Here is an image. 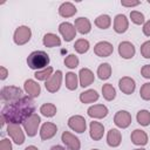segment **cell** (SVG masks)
Here are the masks:
<instances>
[{
    "label": "cell",
    "mask_w": 150,
    "mask_h": 150,
    "mask_svg": "<svg viewBox=\"0 0 150 150\" xmlns=\"http://www.w3.org/2000/svg\"><path fill=\"white\" fill-rule=\"evenodd\" d=\"M141 74L144 79H150V64H144L141 69Z\"/></svg>",
    "instance_id": "40"
},
{
    "label": "cell",
    "mask_w": 150,
    "mask_h": 150,
    "mask_svg": "<svg viewBox=\"0 0 150 150\" xmlns=\"http://www.w3.org/2000/svg\"><path fill=\"white\" fill-rule=\"evenodd\" d=\"M91 150H100V149H91Z\"/></svg>",
    "instance_id": "47"
},
{
    "label": "cell",
    "mask_w": 150,
    "mask_h": 150,
    "mask_svg": "<svg viewBox=\"0 0 150 150\" xmlns=\"http://www.w3.org/2000/svg\"><path fill=\"white\" fill-rule=\"evenodd\" d=\"M129 27V20L124 14H117L114 19V30L117 34L125 33Z\"/></svg>",
    "instance_id": "18"
},
{
    "label": "cell",
    "mask_w": 150,
    "mask_h": 150,
    "mask_svg": "<svg viewBox=\"0 0 150 150\" xmlns=\"http://www.w3.org/2000/svg\"><path fill=\"white\" fill-rule=\"evenodd\" d=\"M148 4H150V0H148Z\"/></svg>",
    "instance_id": "48"
},
{
    "label": "cell",
    "mask_w": 150,
    "mask_h": 150,
    "mask_svg": "<svg viewBox=\"0 0 150 150\" xmlns=\"http://www.w3.org/2000/svg\"><path fill=\"white\" fill-rule=\"evenodd\" d=\"M141 54L144 59H150V40L145 41L141 46Z\"/></svg>",
    "instance_id": "38"
},
{
    "label": "cell",
    "mask_w": 150,
    "mask_h": 150,
    "mask_svg": "<svg viewBox=\"0 0 150 150\" xmlns=\"http://www.w3.org/2000/svg\"><path fill=\"white\" fill-rule=\"evenodd\" d=\"M64 66L68 67L69 69H74L79 66V57L75 54H69L68 56L64 57Z\"/></svg>",
    "instance_id": "35"
},
{
    "label": "cell",
    "mask_w": 150,
    "mask_h": 150,
    "mask_svg": "<svg viewBox=\"0 0 150 150\" xmlns=\"http://www.w3.org/2000/svg\"><path fill=\"white\" fill-rule=\"evenodd\" d=\"M118 87H120V90L125 94V95H130L135 91V88H136V83H135V80L129 77V76H123L122 79H120L118 81Z\"/></svg>",
    "instance_id": "16"
},
{
    "label": "cell",
    "mask_w": 150,
    "mask_h": 150,
    "mask_svg": "<svg viewBox=\"0 0 150 150\" xmlns=\"http://www.w3.org/2000/svg\"><path fill=\"white\" fill-rule=\"evenodd\" d=\"M139 4H141L139 1H125V0L121 1V5L124 7H135V6H138Z\"/></svg>",
    "instance_id": "41"
},
{
    "label": "cell",
    "mask_w": 150,
    "mask_h": 150,
    "mask_svg": "<svg viewBox=\"0 0 150 150\" xmlns=\"http://www.w3.org/2000/svg\"><path fill=\"white\" fill-rule=\"evenodd\" d=\"M35 111V103L29 96H23L19 101L6 104L1 110V127L5 123L22 124Z\"/></svg>",
    "instance_id": "1"
},
{
    "label": "cell",
    "mask_w": 150,
    "mask_h": 150,
    "mask_svg": "<svg viewBox=\"0 0 150 150\" xmlns=\"http://www.w3.org/2000/svg\"><path fill=\"white\" fill-rule=\"evenodd\" d=\"M77 9L75 7V5H73L71 2H63L60 5L59 7V14L62 16V18H71L76 14Z\"/></svg>",
    "instance_id": "24"
},
{
    "label": "cell",
    "mask_w": 150,
    "mask_h": 150,
    "mask_svg": "<svg viewBox=\"0 0 150 150\" xmlns=\"http://www.w3.org/2000/svg\"><path fill=\"white\" fill-rule=\"evenodd\" d=\"M103 134H104V127H103L102 123L96 122V121L90 122V124H89V135H90L91 139L100 141L103 137Z\"/></svg>",
    "instance_id": "20"
},
{
    "label": "cell",
    "mask_w": 150,
    "mask_h": 150,
    "mask_svg": "<svg viewBox=\"0 0 150 150\" xmlns=\"http://www.w3.org/2000/svg\"><path fill=\"white\" fill-rule=\"evenodd\" d=\"M64 81H66V87L69 90H75L77 88V86H79V77L73 71H69V73L66 74Z\"/></svg>",
    "instance_id": "27"
},
{
    "label": "cell",
    "mask_w": 150,
    "mask_h": 150,
    "mask_svg": "<svg viewBox=\"0 0 150 150\" xmlns=\"http://www.w3.org/2000/svg\"><path fill=\"white\" fill-rule=\"evenodd\" d=\"M40 122H41L40 116L34 112L32 116H29V117L22 123L23 130L26 131V134H27L28 137H34V136L38 134V129H39Z\"/></svg>",
    "instance_id": "5"
},
{
    "label": "cell",
    "mask_w": 150,
    "mask_h": 150,
    "mask_svg": "<svg viewBox=\"0 0 150 150\" xmlns=\"http://www.w3.org/2000/svg\"><path fill=\"white\" fill-rule=\"evenodd\" d=\"M62 83V71L61 70H56L45 83V87L47 89V91L49 93H56Z\"/></svg>",
    "instance_id": "8"
},
{
    "label": "cell",
    "mask_w": 150,
    "mask_h": 150,
    "mask_svg": "<svg viewBox=\"0 0 150 150\" xmlns=\"http://www.w3.org/2000/svg\"><path fill=\"white\" fill-rule=\"evenodd\" d=\"M139 95L144 101H150V82H146L141 87Z\"/></svg>",
    "instance_id": "37"
},
{
    "label": "cell",
    "mask_w": 150,
    "mask_h": 150,
    "mask_svg": "<svg viewBox=\"0 0 150 150\" xmlns=\"http://www.w3.org/2000/svg\"><path fill=\"white\" fill-rule=\"evenodd\" d=\"M56 132H57V127L52 122H46L40 128V137L42 141L53 138L56 135Z\"/></svg>",
    "instance_id": "14"
},
{
    "label": "cell",
    "mask_w": 150,
    "mask_h": 150,
    "mask_svg": "<svg viewBox=\"0 0 150 150\" xmlns=\"http://www.w3.org/2000/svg\"><path fill=\"white\" fill-rule=\"evenodd\" d=\"M98 97H100V95H98V93H97L96 90H94V89H88V90L81 93L79 98H80V101H81L82 103L87 104V103L96 102V101L98 100Z\"/></svg>",
    "instance_id": "25"
},
{
    "label": "cell",
    "mask_w": 150,
    "mask_h": 150,
    "mask_svg": "<svg viewBox=\"0 0 150 150\" xmlns=\"http://www.w3.org/2000/svg\"><path fill=\"white\" fill-rule=\"evenodd\" d=\"M111 25V18L108 14H101L95 19V26L101 29H107Z\"/></svg>",
    "instance_id": "29"
},
{
    "label": "cell",
    "mask_w": 150,
    "mask_h": 150,
    "mask_svg": "<svg viewBox=\"0 0 150 150\" xmlns=\"http://www.w3.org/2000/svg\"><path fill=\"white\" fill-rule=\"evenodd\" d=\"M42 42H43L45 47L53 48V47H59L61 45V39L54 33H47V34H45Z\"/></svg>",
    "instance_id": "26"
},
{
    "label": "cell",
    "mask_w": 150,
    "mask_h": 150,
    "mask_svg": "<svg viewBox=\"0 0 150 150\" xmlns=\"http://www.w3.org/2000/svg\"><path fill=\"white\" fill-rule=\"evenodd\" d=\"M67 123H68V127L71 130H74L75 132H77V134H82L87 129V122H86L84 117L81 116V115L70 116L68 118V122Z\"/></svg>",
    "instance_id": "7"
},
{
    "label": "cell",
    "mask_w": 150,
    "mask_h": 150,
    "mask_svg": "<svg viewBox=\"0 0 150 150\" xmlns=\"http://www.w3.org/2000/svg\"><path fill=\"white\" fill-rule=\"evenodd\" d=\"M0 96L2 102L5 103H12L15 101H19L20 98L23 97V91L21 88L15 87V86H5L1 88Z\"/></svg>",
    "instance_id": "3"
},
{
    "label": "cell",
    "mask_w": 150,
    "mask_h": 150,
    "mask_svg": "<svg viewBox=\"0 0 150 150\" xmlns=\"http://www.w3.org/2000/svg\"><path fill=\"white\" fill-rule=\"evenodd\" d=\"M130 19L135 25H142L144 23V14L138 12V11H132L130 12Z\"/></svg>",
    "instance_id": "36"
},
{
    "label": "cell",
    "mask_w": 150,
    "mask_h": 150,
    "mask_svg": "<svg viewBox=\"0 0 150 150\" xmlns=\"http://www.w3.org/2000/svg\"><path fill=\"white\" fill-rule=\"evenodd\" d=\"M23 89H25L27 96H29L30 98L38 97V96L40 95V93H41V87H40V84H39L36 81L32 80V79H28V80L25 81V83H23Z\"/></svg>",
    "instance_id": "15"
},
{
    "label": "cell",
    "mask_w": 150,
    "mask_h": 150,
    "mask_svg": "<svg viewBox=\"0 0 150 150\" xmlns=\"http://www.w3.org/2000/svg\"><path fill=\"white\" fill-rule=\"evenodd\" d=\"M32 38V30L28 26H19L13 34V41L18 46L26 45Z\"/></svg>",
    "instance_id": "4"
},
{
    "label": "cell",
    "mask_w": 150,
    "mask_h": 150,
    "mask_svg": "<svg viewBox=\"0 0 150 150\" xmlns=\"http://www.w3.org/2000/svg\"><path fill=\"white\" fill-rule=\"evenodd\" d=\"M142 30H143V34L145 36H150V20H148L146 22H144Z\"/></svg>",
    "instance_id": "42"
},
{
    "label": "cell",
    "mask_w": 150,
    "mask_h": 150,
    "mask_svg": "<svg viewBox=\"0 0 150 150\" xmlns=\"http://www.w3.org/2000/svg\"><path fill=\"white\" fill-rule=\"evenodd\" d=\"M49 150H67V149L63 148V146H61V145H53Z\"/></svg>",
    "instance_id": "44"
},
{
    "label": "cell",
    "mask_w": 150,
    "mask_h": 150,
    "mask_svg": "<svg viewBox=\"0 0 150 150\" xmlns=\"http://www.w3.org/2000/svg\"><path fill=\"white\" fill-rule=\"evenodd\" d=\"M131 115L127 110H118L114 116V123L121 129H125L131 124Z\"/></svg>",
    "instance_id": "10"
},
{
    "label": "cell",
    "mask_w": 150,
    "mask_h": 150,
    "mask_svg": "<svg viewBox=\"0 0 150 150\" xmlns=\"http://www.w3.org/2000/svg\"><path fill=\"white\" fill-rule=\"evenodd\" d=\"M132 150H145V149H142V148H138V149H132Z\"/></svg>",
    "instance_id": "46"
},
{
    "label": "cell",
    "mask_w": 150,
    "mask_h": 150,
    "mask_svg": "<svg viewBox=\"0 0 150 150\" xmlns=\"http://www.w3.org/2000/svg\"><path fill=\"white\" fill-rule=\"evenodd\" d=\"M114 47L108 41H100L94 46V53L98 57H108L112 54Z\"/></svg>",
    "instance_id": "12"
},
{
    "label": "cell",
    "mask_w": 150,
    "mask_h": 150,
    "mask_svg": "<svg viewBox=\"0 0 150 150\" xmlns=\"http://www.w3.org/2000/svg\"><path fill=\"white\" fill-rule=\"evenodd\" d=\"M25 130L21 129L20 124H15V123H9L7 125V134L8 136L12 138V141L18 144V145H21L23 142H25V134H23Z\"/></svg>",
    "instance_id": "6"
},
{
    "label": "cell",
    "mask_w": 150,
    "mask_h": 150,
    "mask_svg": "<svg viewBox=\"0 0 150 150\" xmlns=\"http://www.w3.org/2000/svg\"><path fill=\"white\" fill-rule=\"evenodd\" d=\"M7 76H8V70H7V68L4 67V66H1V67H0V80L4 81V80L7 79Z\"/></svg>",
    "instance_id": "43"
},
{
    "label": "cell",
    "mask_w": 150,
    "mask_h": 150,
    "mask_svg": "<svg viewBox=\"0 0 150 150\" xmlns=\"http://www.w3.org/2000/svg\"><path fill=\"white\" fill-rule=\"evenodd\" d=\"M49 55L43 50H34L27 57V64L33 70H41L49 64Z\"/></svg>",
    "instance_id": "2"
},
{
    "label": "cell",
    "mask_w": 150,
    "mask_h": 150,
    "mask_svg": "<svg viewBox=\"0 0 150 150\" xmlns=\"http://www.w3.org/2000/svg\"><path fill=\"white\" fill-rule=\"evenodd\" d=\"M56 107L53 103H43L40 107V112L45 117H53L56 114Z\"/></svg>",
    "instance_id": "31"
},
{
    "label": "cell",
    "mask_w": 150,
    "mask_h": 150,
    "mask_svg": "<svg viewBox=\"0 0 150 150\" xmlns=\"http://www.w3.org/2000/svg\"><path fill=\"white\" fill-rule=\"evenodd\" d=\"M136 120H137V123L143 125V127H148L150 124V111L149 110H139L136 115Z\"/></svg>",
    "instance_id": "32"
},
{
    "label": "cell",
    "mask_w": 150,
    "mask_h": 150,
    "mask_svg": "<svg viewBox=\"0 0 150 150\" xmlns=\"http://www.w3.org/2000/svg\"><path fill=\"white\" fill-rule=\"evenodd\" d=\"M95 80L94 73L89 69V68H82L79 71V81H80V86L81 87H88L90 86Z\"/></svg>",
    "instance_id": "19"
},
{
    "label": "cell",
    "mask_w": 150,
    "mask_h": 150,
    "mask_svg": "<svg viewBox=\"0 0 150 150\" xmlns=\"http://www.w3.org/2000/svg\"><path fill=\"white\" fill-rule=\"evenodd\" d=\"M111 75V66L108 62L101 63L97 68V76L101 80H108Z\"/></svg>",
    "instance_id": "28"
},
{
    "label": "cell",
    "mask_w": 150,
    "mask_h": 150,
    "mask_svg": "<svg viewBox=\"0 0 150 150\" xmlns=\"http://www.w3.org/2000/svg\"><path fill=\"white\" fill-rule=\"evenodd\" d=\"M135 53H136V49H135V46L129 42V41H122L120 45H118V54L122 59H125V60H129L131 57L135 56Z\"/></svg>",
    "instance_id": "13"
},
{
    "label": "cell",
    "mask_w": 150,
    "mask_h": 150,
    "mask_svg": "<svg viewBox=\"0 0 150 150\" xmlns=\"http://www.w3.org/2000/svg\"><path fill=\"white\" fill-rule=\"evenodd\" d=\"M0 150H13L12 143L8 138H2L0 142Z\"/></svg>",
    "instance_id": "39"
},
{
    "label": "cell",
    "mask_w": 150,
    "mask_h": 150,
    "mask_svg": "<svg viewBox=\"0 0 150 150\" xmlns=\"http://www.w3.org/2000/svg\"><path fill=\"white\" fill-rule=\"evenodd\" d=\"M61 141L69 150H80L81 149V142L80 139L73 135L69 131H63L61 135Z\"/></svg>",
    "instance_id": "11"
},
{
    "label": "cell",
    "mask_w": 150,
    "mask_h": 150,
    "mask_svg": "<svg viewBox=\"0 0 150 150\" xmlns=\"http://www.w3.org/2000/svg\"><path fill=\"white\" fill-rule=\"evenodd\" d=\"M122 142V135H121V131L118 129H110L107 134V144L111 148H116L121 144Z\"/></svg>",
    "instance_id": "22"
},
{
    "label": "cell",
    "mask_w": 150,
    "mask_h": 150,
    "mask_svg": "<svg viewBox=\"0 0 150 150\" xmlns=\"http://www.w3.org/2000/svg\"><path fill=\"white\" fill-rule=\"evenodd\" d=\"M52 75H53V67H47L45 69L35 71V74H34V76L38 81H47Z\"/></svg>",
    "instance_id": "34"
},
{
    "label": "cell",
    "mask_w": 150,
    "mask_h": 150,
    "mask_svg": "<svg viewBox=\"0 0 150 150\" xmlns=\"http://www.w3.org/2000/svg\"><path fill=\"white\" fill-rule=\"evenodd\" d=\"M102 95L107 101H112L116 97V90L111 83H105L102 86Z\"/></svg>",
    "instance_id": "30"
},
{
    "label": "cell",
    "mask_w": 150,
    "mask_h": 150,
    "mask_svg": "<svg viewBox=\"0 0 150 150\" xmlns=\"http://www.w3.org/2000/svg\"><path fill=\"white\" fill-rule=\"evenodd\" d=\"M130 139L135 145H139V146L145 145L149 141L146 132L142 129H135L130 135Z\"/></svg>",
    "instance_id": "21"
},
{
    "label": "cell",
    "mask_w": 150,
    "mask_h": 150,
    "mask_svg": "<svg viewBox=\"0 0 150 150\" xmlns=\"http://www.w3.org/2000/svg\"><path fill=\"white\" fill-rule=\"evenodd\" d=\"M59 32L60 34L62 35L63 40L67 41V42H70L71 40H74V38L76 36V28L73 23L70 22H61L59 25Z\"/></svg>",
    "instance_id": "9"
},
{
    "label": "cell",
    "mask_w": 150,
    "mask_h": 150,
    "mask_svg": "<svg viewBox=\"0 0 150 150\" xmlns=\"http://www.w3.org/2000/svg\"><path fill=\"white\" fill-rule=\"evenodd\" d=\"M25 150H39V149H38L35 145H28V146H27Z\"/></svg>",
    "instance_id": "45"
},
{
    "label": "cell",
    "mask_w": 150,
    "mask_h": 150,
    "mask_svg": "<svg viewBox=\"0 0 150 150\" xmlns=\"http://www.w3.org/2000/svg\"><path fill=\"white\" fill-rule=\"evenodd\" d=\"M89 47H90L89 41L86 40V39H79V40H76L75 43H74V49H75L79 54H84V53H87V52L89 50Z\"/></svg>",
    "instance_id": "33"
},
{
    "label": "cell",
    "mask_w": 150,
    "mask_h": 150,
    "mask_svg": "<svg viewBox=\"0 0 150 150\" xmlns=\"http://www.w3.org/2000/svg\"><path fill=\"white\" fill-rule=\"evenodd\" d=\"M108 108L104 104H94L88 108L87 114L91 118H103L108 115Z\"/></svg>",
    "instance_id": "17"
},
{
    "label": "cell",
    "mask_w": 150,
    "mask_h": 150,
    "mask_svg": "<svg viewBox=\"0 0 150 150\" xmlns=\"http://www.w3.org/2000/svg\"><path fill=\"white\" fill-rule=\"evenodd\" d=\"M76 30L81 34H88L91 30V23L89 21L88 18H83L80 16L77 19H75V23H74Z\"/></svg>",
    "instance_id": "23"
}]
</instances>
